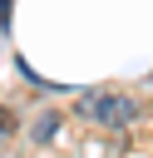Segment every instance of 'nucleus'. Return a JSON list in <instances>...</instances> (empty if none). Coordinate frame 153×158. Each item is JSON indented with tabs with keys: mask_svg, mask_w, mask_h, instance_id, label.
I'll list each match as a JSON object with an SVG mask.
<instances>
[{
	"mask_svg": "<svg viewBox=\"0 0 153 158\" xmlns=\"http://www.w3.org/2000/svg\"><path fill=\"white\" fill-rule=\"evenodd\" d=\"M74 114L84 123H99V128H128L143 114V104L133 94H118V89H84L74 99Z\"/></svg>",
	"mask_w": 153,
	"mask_h": 158,
	"instance_id": "nucleus-1",
	"label": "nucleus"
},
{
	"mask_svg": "<svg viewBox=\"0 0 153 158\" xmlns=\"http://www.w3.org/2000/svg\"><path fill=\"white\" fill-rule=\"evenodd\" d=\"M10 128H15V123H10V114H5V109H0V138H5V133H10Z\"/></svg>",
	"mask_w": 153,
	"mask_h": 158,
	"instance_id": "nucleus-3",
	"label": "nucleus"
},
{
	"mask_svg": "<svg viewBox=\"0 0 153 158\" xmlns=\"http://www.w3.org/2000/svg\"><path fill=\"white\" fill-rule=\"evenodd\" d=\"M54 128H59V114H44V118L35 123V138H54Z\"/></svg>",
	"mask_w": 153,
	"mask_h": 158,
	"instance_id": "nucleus-2",
	"label": "nucleus"
},
{
	"mask_svg": "<svg viewBox=\"0 0 153 158\" xmlns=\"http://www.w3.org/2000/svg\"><path fill=\"white\" fill-rule=\"evenodd\" d=\"M0 25H10V0H0Z\"/></svg>",
	"mask_w": 153,
	"mask_h": 158,
	"instance_id": "nucleus-4",
	"label": "nucleus"
}]
</instances>
